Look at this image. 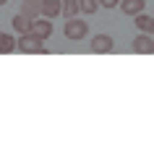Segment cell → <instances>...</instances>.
<instances>
[{"label": "cell", "mask_w": 154, "mask_h": 146, "mask_svg": "<svg viewBox=\"0 0 154 146\" xmlns=\"http://www.w3.org/2000/svg\"><path fill=\"white\" fill-rule=\"evenodd\" d=\"M16 50L18 52H24V55H47V47L42 44V39H37L32 32L21 34L16 39Z\"/></svg>", "instance_id": "obj_1"}, {"label": "cell", "mask_w": 154, "mask_h": 146, "mask_svg": "<svg viewBox=\"0 0 154 146\" xmlns=\"http://www.w3.org/2000/svg\"><path fill=\"white\" fill-rule=\"evenodd\" d=\"M63 34L68 37L71 42H79L89 34V24L81 21V18H65V26H63Z\"/></svg>", "instance_id": "obj_2"}, {"label": "cell", "mask_w": 154, "mask_h": 146, "mask_svg": "<svg viewBox=\"0 0 154 146\" xmlns=\"http://www.w3.org/2000/svg\"><path fill=\"white\" fill-rule=\"evenodd\" d=\"M112 47H115V39L110 34H94V37H91V52L107 55V52H112Z\"/></svg>", "instance_id": "obj_3"}, {"label": "cell", "mask_w": 154, "mask_h": 146, "mask_svg": "<svg viewBox=\"0 0 154 146\" xmlns=\"http://www.w3.org/2000/svg\"><path fill=\"white\" fill-rule=\"evenodd\" d=\"M32 34L34 37H37V39H50V37H52V18H34L32 21Z\"/></svg>", "instance_id": "obj_4"}, {"label": "cell", "mask_w": 154, "mask_h": 146, "mask_svg": "<svg viewBox=\"0 0 154 146\" xmlns=\"http://www.w3.org/2000/svg\"><path fill=\"white\" fill-rule=\"evenodd\" d=\"M133 52H138V55H152L154 52V39L149 32H141L133 39Z\"/></svg>", "instance_id": "obj_5"}, {"label": "cell", "mask_w": 154, "mask_h": 146, "mask_svg": "<svg viewBox=\"0 0 154 146\" xmlns=\"http://www.w3.org/2000/svg\"><path fill=\"white\" fill-rule=\"evenodd\" d=\"M42 16L45 18L63 16V0H42Z\"/></svg>", "instance_id": "obj_6"}, {"label": "cell", "mask_w": 154, "mask_h": 146, "mask_svg": "<svg viewBox=\"0 0 154 146\" xmlns=\"http://www.w3.org/2000/svg\"><path fill=\"white\" fill-rule=\"evenodd\" d=\"M146 8V0H120V11L125 16H138V13H144Z\"/></svg>", "instance_id": "obj_7"}, {"label": "cell", "mask_w": 154, "mask_h": 146, "mask_svg": "<svg viewBox=\"0 0 154 146\" xmlns=\"http://www.w3.org/2000/svg\"><path fill=\"white\" fill-rule=\"evenodd\" d=\"M21 13L29 16L32 21L39 18L42 16V0H21Z\"/></svg>", "instance_id": "obj_8"}, {"label": "cell", "mask_w": 154, "mask_h": 146, "mask_svg": "<svg viewBox=\"0 0 154 146\" xmlns=\"http://www.w3.org/2000/svg\"><path fill=\"white\" fill-rule=\"evenodd\" d=\"M13 29H16L18 34H26V32H32V18H29V16H24V13L13 16Z\"/></svg>", "instance_id": "obj_9"}, {"label": "cell", "mask_w": 154, "mask_h": 146, "mask_svg": "<svg viewBox=\"0 0 154 146\" xmlns=\"http://www.w3.org/2000/svg\"><path fill=\"white\" fill-rule=\"evenodd\" d=\"M16 50V39L11 37V34L0 32V55H8V52H13Z\"/></svg>", "instance_id": "obj_10"}, {"label": "cell", "mask_w": 154, "mask_h": 146, "mask_svg": "<svg viewBox=\"0 0 154 146\" xmlns=\"http://www.w3.org/2000/svg\"><path fill=\"white\" fill-rule=\"evenodd\" d=\"M79 11H81L79 0H63V16L65 18H76V16H79Z\"/></svg>", "instance_id": "obj_11"}, {"label": "cell", "mask_w": 154, "mask_h": 146, "mask_svg": "<svg viewBox=\"0 0 154 146\" xmlns=\"http://www.w3.org/2000/svg\"><path fill=\"white\" fill-rule=\"evenodd\" d=\"M133 18H136V26L141 29V32H149V34H152V16L138 13V16H133Z\"/></svg>", "instance_id": "obj_12"}, {"label": "cell", "mask_w": 154, "mask_h": 146, "mask_svg": "<svg viewBox=\"0 0 154 146\" xmlns=\"http://www.w3.org/2000/svg\"><path fill=\"white\" fill-rule=\"evenodd\" d=\"M79 5H81V13L91 16V13H97V8H99V0H79Z\"/></svg>", "instance_id": "obj_13"}, {"label": "cell", "mask_w": 154, "mask_h": 146, "mask_svg": "<svg viewBox=\"0 0 154 146\" xmlns=\"http://www.w3.org/2000/svg\"><path fill=\"white\" fill-rule=\"evenodd\" d=\"M99 5L102 8H115V5H120V0H99Z\"/></svg>", "instance_id": "obj_14"}, {"label": "cell", "mask_w": 154, "mask_h": 146, "mask_svg": "<svg viewBox=\"0 0 154 146\" xmlns=\"http://www.w3.org/2000/svg\"><path fill=\"white\" fill-rule=\"evenodd\" d=\"M152 34H154V16H152Z\"/></svg>", "instance_id": "obj_15"}, {"label": "cell", "mask_w": 154, "mask_h": 146, "mask_svg": "<svg viewBox=\"0 0 154 146\" xmlns=\"http://www.w3.org/2000/svg\"><path fill=\"white\" fill-rule=\"evenodd\" d=\"M0 5H5V0H0Z\"/></svg>", "instance_id": "obj_16"}]
</instances>
